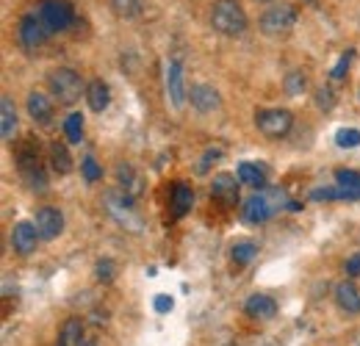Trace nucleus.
Returning a JSON list of instances; mask_svg holds the SVG:
<instances>
[{
    "mask_svg": "<svg viewBox=\"0 0 360 346\" xmlns=\"http://www.w3.org/2000/svg\"><path fill=\"white\" fill-rule=\"evenodd\" d=\"M211 25L222 37H241L247 31L250 20L238 0H217L211 8Z\"/></svg>",
    "mask_w": 360,
    "mask_h": 346,
    "instance_id": "obj_1",
    "label": "nucleus"
},
{
    "mask_svg": "<svg viewBox=\"0 0 360 346\" xmlns=\"http://www.w3.org/2000/svg\"><path fill=\"white\" fill-rule=\"evenodd\" d=\"M285 194L277 191V188H269V191H261V194H252L244 205H241V217L250 224H264L269 217H274L280 208H285Z\"/></svg>",
    "mask_w": 360,
    "mask_h": 346,
    "instance_id": "obj_2",
    "label": "nucleus"
},
{
    "mask_svg": "<svg viewBox=\"0 0 360 346\" xmlns=\"http://www.w3.org/2000/svg\"><path fill=\"white\" fill-rule=\"evenodd\" d=\"M47 86L53 91V97H56L58 103H64V105H72L75 100H81V94H86L84 78H81L75 70H70V67L53 70V72L47 75Z\"/></svg>",
    "mask_w": 360,
    "mask_h": 346,
    "instance_id": "obj_3",
    "label": "nucleus"
},
{
    "mask_svg": "<svg viewBox=\"0 0 360 346\" xmlns=\"http://www.w3.org/2000/svg\"><path fill=\"white\" fill-rule=\"evenodd\" d=\"M297 20H300V14H297V8H294L291 3H274L271 8H266V11L261 14L258 28H261L266 37H285V34L294 31Z\"/></svg>",
    "mask_w": 360,
    "mask_h": 346,
    "instance_id": "obj_4",
    "label": "nucleus"
},
{
    "mask_svg": "<svg viewBox=\"0 0 360 346\" xmlns=\"http://www.w3.org/2000/svg\"><path fill=\"white\" fill-rule=\"evenodd\" d=\"M17 169L25 177L31 191H45L47 188V174L39 164V150L34 144H22L17 150Z\"/></svg>",
    "mask_w": 360,
    "mask_h": 346,
    "instance_id": "obj_5",
    "label": "nucleus"
},
{
    "mask_svg": "<svg viewBox=\"0 0 360 346\" xmlns=\"http://www.w3.org/2000/svg\"><path fill=\"white\" fill-rule=\"evenodd\" d=\"M37 14H39V20L45 23V28L50 34L67 31L72 25V20H75V8H72L70 0H42Z\"/></svg>",
    "mask_w": 360,
    "mask_h": 346,
    "instance_id": "obj_6",
    "label": "nucleus"
},
{
    "mask_svg": "<svg viewBox=\"0 0 360 346\" xmlns=\"http://www.w3.org/2000/svg\"><path fill=\"white\" fill-rule=\"evenodd\" d=\"M50 37H53V34L45 28V23L39 20L37 11L25 14V17L20 20V25H17V42H20V47H22L25 53H37Z\"/></svg>",
    "mask_w": 360,
    "mask_h": 346,
    "instance_id": "obj_7",
    "label": "nucleus"
},
{
    "mask_svg": "<svg viewBox=\"0 0 360 346\" xmlns=\"http://www.w3.org/2000/svg\"><path fill=\"white\" fill-rule=\"evenodd\" d=\"M291 125H294V117L285 108H266V111H258L255 114V128L261 130L266 139L285 136L291 130Z\"/></svg>",
    "mask_w": 360,
    "mask_h": 346,
    "instance_id": "obj_8",
    "label": "nucleus"
},
{
    "mask_svg": "<svg viewBox=\"0 0 360 346\" xmlns=\"http://www.w3.org/2000/svg\"><path fill=\"white\" fill-rule=\"evenodd\" d=\"M39 230L34 222H17L14 230H11V250L17 255H31L37 250V241H39Z\"/></svg>",
    "mask_w": 360,
    "mask_h": 346,
    "instance_id": "obj_9",
    "label": "nucleus"
},
{
    "mask_svg": "<svg viewBox=\"0 0 360 346\" xmlns=\"http://www.w3.org/2000/svg\"><path fill=\"white\" fill-rule=\"evenodd\" d=\"M188 100H191V108L197 114H214L222 105L219 91L211 86V84H194V86L188 89Z\"/></svg>",
    "mask_w": 360,
    "mask_h": 346,
    "instance_id": "obj_10",
    "label": "nucleus"
},
{
    "mask_svg": "<svg viewBox=\"0 0 360 346\" xmlns=\"http://www.w3.org/2000/svg\"><path fill=\"white\" fill-rule=\"evenodd\" d=\"M34 224H37V230H39V236H42L45 241H53V238H58V236L64 233V214H61L58 208L45 205V208L37 211Z\"/></svg>",
    "mask_w": 360,
    "mask_h": 346,
    "instance_id": "obj_11",
    "label": "nucleus"
},
{
    "mask_svg": "<svg viewBox=\"0 0 360 346\" xmlns=\"http://www.w3.org/2000/svg\"><path fill=\"white\" fill-rule=\"evenodd\" d=\"M167 97L175 108H183L186 103V84H183V67L180 61H169L167 64Z\"/></svg>",
    "mask_w": 360,
    "mask_h": 346,
    "instance_id": "obj_12",
    "label": "nucleus"
},
{
    "mask_svg": "<svg viewBox=\"0 0 360 346\" xmlns=\"http://www.w3.org/2000/svg\"><path fill=\"white\" fill-rule=\"evenodd\" d=\"M25 105H28V114L37 125H50L53 122V103H50L45 91H31Z\"/></svg>",
    "mask_w": 360,
    "mask_h": 346,
    "instance_id": "obj_13",
    "label": "nucleus"
},
{
    "mask_svg": "<svg viewBox=\"0 0 360 346\" xmlns=\"http://www.w3.org/2000/svg\"><path fill=\"white\" fill-rule=\"evenodd\" d=\"M244 313L250 316V319H258V321H269L274 319V313H277V302L266 297V294H252L247 302H244Z\"/></svg>",
    "mask_w": 360,
    "mask_h": 346,
    "instance_id": "obj_14",
    "label": "nucleus"
},
{
    "mask_svg": "<svg viewBox=\"0 0 360 346\" xmlns=\"http://www.w3.org/2000/svg\"><path fill=\"white\" fill-rule=\"evenodd\" d=\"M211 194L217 200H222L225 205H236L238 203V180L233 174H217L211 183Z\"/></svg>",
    "mask_w": 360,
    "mask_h": 346,
    "instance_id": "obj_15",
    "label": "nucleus"
},
{
    "mask_svg": "<svg viewBox=\"0 0 360 346\" xmlns=\"http://www.w3.org/2000/svg\"><path fill=\"white\" fill-rule=\"evenodd\" d=\"M84 335H86L84 321H81V319H67V321L61 324L58 335H56V346H81Z\"/></svg>",
    "mask_w": 360,
    "mask_h": 346,
    "instance_id": "obj_16",
    "label": "nucleus"
},
{
    "mask_svg": "<svg viewBox=\"0 0 360 346\" xmlns=\"http://www.w3.org/2000/svg\"><path fill=\"white\" fill-rule=\"evenodd\" d=\"M335 305H338L344 313L355 316V313H360V291L352 283H338V286H335Z\"/></svg>",
    "mask_w": 360,
    "mask_h": 346,
    "instance_id": "obj_17",
    "label": "nucleus"
},
{
    "mask_svg": "<svg viewBox=\"0 0 360 346\" xmlns=\"http://www.w3.org/2000/svg\"><path fill=\"white\" fill-rule=\"evenodd\" d=\"M0 130L6 141H11L17 133V108H14V100L6 94L0 97Z\"/></svg>",
    "mask_w": 360,
    "mask_h": 346,
    "instance_id": "obj_18",
    "label": "nucleus"
},
{
    "mask_svg": "<svg viewBox=\"0 0 360 346\" xmlns=\"http://www.w3.org/2000/svg\"><path fill=\"white\" fill-rule=\"evenodd\" d=\"M86 103H89L91 111H105L108 103H111L108 84H103V81H91L89 86H86Z\"/></svg>",
    "mask_w": 360,
    "mask_h": 346,
    "instance_id": "obj_19",
    "label": "nucleus"
},
{
    "mask_svg": "<svg viewBox=\"0 0 360 346\" xmlns=\"http://www.w3.org/2000/svg\"><path fill=\"white\" fill-rule=\"evenodd\" d=\"M191 205H194V191H191L186 183H178V186L172 188V214L178 219H183L191 211Z\"/></svg>",
    "mask_w": 360,
    "mask_h": 346,
    "instance_id": "obj_20",
    "label": "nucleus"
},
{
    "mask_svg": "<svg viewBox=\"0 0 360 346\" xmlns=\"http://www.w3.org/2000/svg\"><path fill=\"white\" fill-rule=\"evenodd\" d=\"M50 167H53V172L58 174H70L72 172V155H70V150L64 147V144H50Z\"/></svg>",
    "mask_w": 360,
    "mask_h": 346,
    "instance_id": "obj_21",
    "label": "nucleus"
},
{
    "mask_svg": "<svg viewBox=\"0 0 360 346\" xmlns=\"http://www.w3.org/2000/svg\"><path fill=\"white\" fill-rule=\"evenodd\" d=\"M238 180L252 186V188H264L266 186V169L258 164H238Z\"/></svg>",
    "mask_w": 360,
    "mask_h": 346,
    "instance_id": "obj_22",
    "label": "nucleus"
},
{
    "mask_svg": "<svg viewBox=\"0 0 360 346\" xmlns=\"http://www.w3.org/2000/svg\"><path fill=\"white\" fill-rule=\"evenodd\" d=\"M111 8L122 20H134L144 11V0H111Z\"/></svg>",
    "mask_w": 360,
    "mask_h": 346,
    "instance_id": "obj_23",
    "label": "nucleus"
},
{
    "mask_svg": "<svg viewBox=\"0 0 360 346\" xmlns=\"http://www.w3.org/2000/svg\"><path fill=\"white\" fill-rule=\"evenodd\" d=\"M117 177H120V188H122V194H139V177H136L134 167H128V164H120L117 167Z\"/></svg>",
    "mask_w": 360,
    "mask_h": 346,
    "instance_id": "obj_24",
    "label": "nucleus"
},
{
    "mask_svg": "<svg viewBox=\"0 0 360 346\" xmlns=\"http://www.w3.org/2000/svg\"><path fill=\"white\" fill-rule=\"evenodd\" d=\"M230 255H233V260L238 266H247V263H252V258L258 255V247L252 241H236L233 250H230Z\"/></svg>",
    "mask_w": 360,
    "mask_h": 346,
    "instance_id": "obj_25",
    "label": "nucleus"
},
{
    "mask_svg": "<svg viewBox=\"0 0 360 346\" xmlns=\"http://www.w3.org/2000/svg\"><path fill=\"white\" fill-rule=\"evenodd\" d=\"M64 133H67V141L78 144L84 139V114H70L64 120Z\"/></svg>",
    "mask_w": 360,
    "mask_h": 346,
    "instance_id": "obj_26",
    "label": "nucleus"
},
{
    "mask_svg": "<svg viewBox=\"0 0 360 346\" xmlns=\"http://www.w3.org/2000/svg\"><path fill=\"white\" fill-rule=\"evenodd\" d=\"M305 89H308V75L302 70H291L285 75V91L288 94H302Z\"/></svg>",
    "mask_w": 360,
    "mask_h": 346,
    "instance_id": "obj_27",
    "label": "nucleus"
},
{
    "mask_svg": "<svg viewBox=\"0 0 360 346\" xmlns=\"http://www.w3.org/2000/svg\"><path fill=\"white\" fill-rule=\"evenodd\" d=\"M335 144H338L341 150H352V147H358L360 130L358 128H341L338 133H335Z\"/></svg>",
    "mask_w": 360,
    "mask_h": 346,
    "instance_id": "obj_28",
    "label": "nucleus"
},
{
    "mask_svg": "<svg viewBox=\"0 0 360 346\" xmlns=\"http://www.w3.org/2000/svg\"><path fill=\"white\" fill-rule=\"evenodd\" d=\"M335 180H338V186H344V188L360 191V172H352V169H338V172H335Z\"/></svg>",
    "mask_w": 360,
    "mask_h": 346,
    "instance_id": "obj_29",
    "label": "nucleus"
},
{
    "mask_svg": "<svg viewBox=\"0 0 360 346\" xmlns=\"http://www.w3.org/2000/svg\"><path fill=\"white\" fill-rule=\"evenodd\" d=\"M81 169H84V177H86V183H97V180L103 177V169L97 167V161H94L91 155H86V158H84Z\"/></svg>",
    "mask_w": 360,
    "mask_h": 346,
    "instance_id": "obj_30",
    "label": "nucleus"
},
{
    "mask_svg": "<svg viewBox=\"0 0 360 346\" xmlns=\"http://www.w3.org/2000/svg\"><path fill=\"white\" fill-rule=\"evenodd\" d=\"M97 280H103V283H111L114 280V260L108 258L97 260Z\"/></svg>",
    "mask_w": 360,
    "mask_h": 346,
    "instance_id": "obj_31",
    "label": "nucleus"
},
{
    "mask_svg": "<svg viewBox=\"0 0 360 346\" xmlns=\"http://www.w3.org/2000/svg\"><path fill=\"white\" fill-rule=\"evenodd\" d=\"M349 58H352V53H349V56H341V61H338V67L333 70V78H335V81H341V78L347 75V70H349Z\"/></svg>",
    "mask_w": 360,
    "mask_h": 346,
    "instance_id": "obj_32",
    "label": "nucleus"
},
{
    "mask_svg": "<svg viewBox=\"0 0 360 346\" xmlns=\"http://www.w3.org/2000/svg\"><path fill=\"white\" fill-rule=\"evenodd\" d=\"M217 161H219V150H208V153L202 155V161H200V167H197V169H200V172H205V169H208L211 164H217Z\"/></svg>",
    "mask_w": 360,
    "mask_h": 346,
    "instance_id": "obj_33",
    "label": "nucleus"
},
{
    "mask_svg": "<svg viewBox=\"0 0 360 346\" xmlns=\"http://www.w3.org/2000/svg\"><path fill=\"white\" fill-rule=\"evenodd\" d=\"M172 297H155L153 300V307H155V313H169L172 310Z\"/></svg>",
    "mask_w": 360,
    "mask_h": 346,
    "instance_id": "obj_34",
    "label": "nucleus"
},
{
    "mask_svg": "<svg viewBox=\"0 0 360 346\" xmlns=\"http://www.w3.org/2000/svg\"><path fill=\"white\" fill-rule=\"evenodd\" d=\"M333 100H335V97H333V89H319V94H316V103H319V105L330 108V105H333Z\"/></svg>",
    "mask_w": 360,
    "mask_h": 346,
    "instance_id": "obj_35",
    "label": "nucleus"
},
{
    "mask_svg": "<svg viewBox=\"0 0 360 346\" xmlns=\"http://www.w3.org/2000/svg\"><path fill=\"white\" fill-rule=\"evenodd\" d=\"M347 274L349 277H360V255H352L347 260Z\"/></svg>",
    "mask_w": 360,
    "mask_h": 346,
    "instance_id": "obj_36",
    "label": "nucleus"
},
{
    "mask_svg": "<svg viewBox=\"0 0 360 346\" xmlns=\"http://www.w3.org/2000/svg\"><path fill=\"white\" fill-rule=\"evenodd\" d=\"M81 346H97V338H94L91 333H86V335H84V341H81Z\"/></svg>",
    "mask_w": 360,
    "mask_h": 346,
    "instance_id": "obj_37",
    "label": "nucleus"
},
{
    "mask_svg": "<svg viewBox=\"0 0 360 346\" xmlns=\"http://www.w3.org/2000/svg\"><path fill=\"white\" fill-rule=\"evenodd\" d=\"M261 3H269V0H261Z\"/></svg>",
    "mask_w": 360,
    "mask_h": 346,
    "instance_id": "obj_38",
    "label": "nucleus"
}]
</instances>
